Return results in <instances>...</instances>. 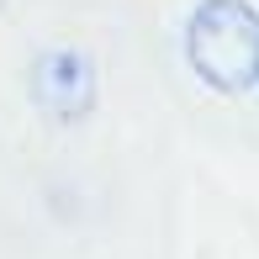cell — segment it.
<instances>
[{"label": "cell", "mask_w": 259, "mask_h": 259, "mask_svg": "<svg viewBox=\"0 0 259 259\" xmlns=\"http://www.w3.org/2000/svg\"><path fill=\"white\" fill-rule=\"evenodd\" d=\"M185 58L217 96L259 85V11L249 0H201L185 21Z\"/></svg>", "instance_id": "obj_1"}, {"label": "cell", "mask_w": 259, "mask_h": 259, "mask_svg": "<svg viewBox=\"0 0 259 259\" xmlns=\"http://www.w3.org/2000/svg\"><path fill=\"white\" fill-rule=\"evenodd\" d=\"M27 85H32V101H37L42 116L74 127V122H85V116L96 111V58L85 48H74V42L42 48L32 58Z\"/></svg>", "instance_id": "obj_2"}]
</instances>
